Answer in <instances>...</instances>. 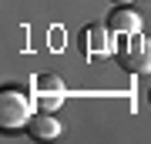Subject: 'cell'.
Listing matches in <instances>:
<instances>
[{
    "label": "cell",
    "mask_w": 151,
    "mask_h": 144,
    "mask_svg": "<svg viewBox=\"0 0 151 144\" xmlns=\"http://www.w3.org/2000/svg\"><path fill=\"white\" fill-rule=\"evenodd\" d=\"M111 57L118 60L121 70H128V74H148V70H151V40L145 37V30L121 34Z\"/></svg>",
    "instance_id": "1"
},
{
    "label": "cell",
    "mask_w": 151,
    "mask_h": 144,
    "mask_svg": "<svg viewBox=\"0 0 151 144\" xmlns=\"http://www.w3.org/2000/svg\"><path fill=\"white\" fill-rule=\"evenodd\" d=\"M30 107H34V97L20 87H4L0 91V124L4 131H17V128H27L30 121Z\"/></svg>",
    "instance_id": "2"
},
{
    "label": "cell",
    "mask_w": 151,
    "mask_h": 144,
    "mask_svg": "<svg viewBox=\"0 0 151 144\" xmlns=\"http://www.w3.org/2000/svg\"><path fill=\"white\" fill-rule=\"evenodd\" d=\"M30 97H34V107L37 111H57L60 104H64V80H60L57 74H40L34 77V87H30Z\"/></svg>",
    "instance_id": "3"
},
{
    "label": "cell",
    "mask_w": 151,
    "mask_h": 144,
    "mask_svg": "<svg viewBox=\"0 0 151 144\" xmlns=\"http://www.w3.org/2000/svg\"><path fill=\"white\" fill-rule=\"evenodd\" d=\"M104 27H108L111 34H138V30H145V17H141L131 4H114L108 17H104Z\"/></svg>",
    "instance_id": "4"
},
{
    "label": "cell",
    "mask_w": 151,
    "mask_h": 144,
    "mask_svg": "<svg viewBox=\"0 0 151 144\" xmlns=\"http://www.w3.org/2000/svg\"><path fill=\"white\" fill-rule=\"evenodd\" d=\"M77 47H81V54H87L91 60H101V57H108L111 50V30L108 27H94V24H87L81 34H77Z\"/></svg>",
    "instance_id": "5"
},
{
    "label": "cell",
    "mask_w": 151,
    "mask_h": 144,
    "mask_svg": "<svg viewBox=\"0 0 151 144\" xmlns=\"http://www.w3.org/2000/svg\"><path fill=\"white\" fill-rule=\"evenodd\" d=\"M27 131L34 141H54L60 138V121L54 117V111H34L27 121Z\"/></svg>",
    "instance_id": "6"
},
{
    "label": "cell",
    "mask_w": 151,
    "mask_h": 144,
    "mask_svg": "<svg viewBox=\"0 0 151 144\" xmlns=\"http://www.w3.org/2000/svg\"><path fill=\"white\" fill-rule=\"evenodd\" d=\"M111 4H131V0H111Z\"/></svg>",
    "instance_id": "7"
},
{
    "label": "cell",
    "mask_w": 151,
    "mask_h": 144,
    "mask_svg": "<svg viewBox=\"0 0 151 144\" xmlns=\"http://www.w3.org/2000/svg\"><path fill=\"white\" fill-rule=\"evenodd\" d=\"M148 107H151V87H148Z\"/></svg>",
    "instance_id": "8"
}]
</instances>
